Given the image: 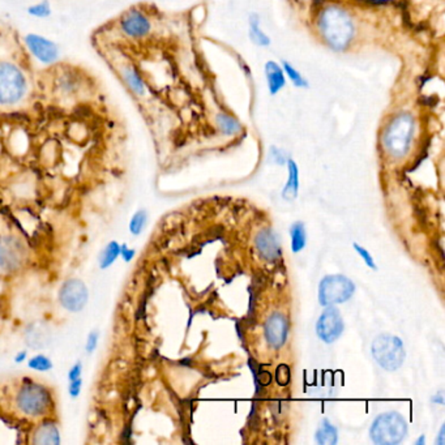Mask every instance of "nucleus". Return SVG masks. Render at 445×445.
Listing matches in <instances>:
<instances>
[{
  "label": "nucleus",
  "instance_id": "nucleus-24",
  "mask_svg": "<svg viewBox=\"0 0 445 445\" xmlns=\"http://www.w3.org/2000/svg\"><path fill=\"white\" fill-rule=\"evenodd\" d=\"M79 84L80 83L76 79L71 77L69 74H65V76L59 79L58 86L62 91V93L72 94L79 89V86H80Z\"/></svg>",
  "mask_w": 445,
  "mask_h": 445
},
{
  "label": "nucleus",
  "instance_id": "nucleus-29",
  "mask_svg": "<svg viewBox=\"0 0 445 445\" xmlns=\"http://www.w3.org/2000/svg\"><path fill=\"white\" fill-rule=\"evenodd\" d=\"M354 248H355V251H357V252L362 256V259L366 261V264H367L371 270H378V268H376V264H375V261L372 259V256L370 255V252H368V251L364 250L363 247L358 246L357 243L354 244Z\"/></svg>",
  "mask_w": 445,
  "mask_h": 445
},
{
  "label": "nucleus",
  "instance_id": "nucleus-30",
  "mask_svg": "<svg viewBox=\"0 0 445 445\" xmlns=\"http://www.w3.org/2000/svg\"><path fill=\"white\" fill-rule=\"evenodd\" d=\"M443 435H444V427H443V428H441V431H440V437H443ZM439 444L443 445L444 444V441H443V440H440V441H439Z\"/></svg>",
  "mask_w": 445,
  "mask_h": 445
},
{
  "label": "nucleus",
  "instance_id": "nucleus-20",
  "mask_svg": "<svg viewBox=\"0 0 445 445\" xmlns=\"http://www.w3.org/2000/svg\"><path fill=\"white\" fill-rule=\"evenodd\" d=\"M250 32L252 41L259 45V46H268L270 39L268 36H265L263 33V30L260 29L259 16L258 15H252L250 19Z\"/></svg>",
  "mask_w": 445,
  "mask_h": 445
},
{
  "label": "nucleus",
  "instance_id": "nucleus-10",
  "mask_svg": "<svg viewBox=\"0 0 445 445\" xmlns=\"http://www.w3.org/2000/svg\"><path fill=\"white\" fill-rule=\"evenodd\" d=\"M24 41L25 46L28 47L29 53L34 56L41 65H50L58 62L60 51L55 42L36 33L27 34Z\"/></svg>",
  "mask_w": 445,
  "mask_h": 445
},
{
  "label": "nucleus",
  "instance_id": "nucleus-26",
  "mask_svg": "<svg viewBox=\"0 0 445 445\" xmlns=\"http://www.w3.org/2000/svg\"><path fill=\"white\" fill-rule=\"evenodd\" d=\"M145 222H147V213L144 211H140L133 215V218L131 221V232L138 235L144 229Z\"/></svg>",
  "mask_w": 445,
  "mask_h": 445
},
{
  "label": "nucleus",
  "instance_id": "nucleus-18",
  "mask_svg": "<svg viewBox=\"0 0 445 445\" xmlns=\"http://www.w3.org/2000/svg\"><path fill=\"white\" fill-rule=\"evenodd\" d=\"M337 430L328 420H323L316 432V441L319 444L334 445L337 443Z\"/></svg>",
  "mask_w": 445,
  "mask_h": 445
},
{
  "label": "nucleus",
  "instance_id": "nucleus-28",
  "mask_svg": "<svg viewBox=\"0 0 445 445\" xmlns=\"http://www.w3.org/2000/svg\"><path fill=\"white\" fill-rule=\"evenodd\" d=\"M277 381L279 385H288L290 381V368L285 364H281L277 368Z\"/></svg>",
  "mask_w": 445,
  "mask_h": 445
},
{
  "label": "nucleus",
  "instance_id": "nucleus-2",
  "mask_svg": "<svg viewBox=\"0 0 445 445\" xmlns=\"http://www.w3.org/2000/svg\"><path fill=\"white\" fill-rule=\"evenodd\" d=\"M319 29L328 45L334 50H343L354 36L350 15L340 7H326L319 16Z\"/></svg>",
  "mask_w": 445,
  "mask_h": 445
},
{
  "label": "nucleus",
  "instance_id": "nucleus-16",
  "mask_svg": "<svg viewBox=\"0 0 445 445\" xmlns=\"http://www.w3.org/2000/svg\"><path fill=\"white\" fill-rule=\"evenodd\" d=\"M260 253L268 260L277 259L279 256V243L276 235L270 230L260 232L256 239Z\"/></svg>",
  "mask_w": 445,
  "mask_h": 445
},
{
  "label": "nucleus",
  "instance_id": "nucleus-11",
  "mask_svg": "<svg viewBox=\"0 0 445 445\" xmlns=\"http://www.w3.org/2000/svg\"><path fill=\"white\" fill-rule=\"evenodd\" d=\"M316 332L324 343H334L343 332V320L340 311L333 307L326 308L317 320Z\"/></svg>",
  "mask_w": 445,
  "mask_h": 445
},
{
  "label": "nucleus",
  "instance_id": "nucleus-15",
  "mask_svg": "<svg viewBox=\"0 0 445 445\" xmlns=\"http://www.w3.org/2000/svg\"><path fill=\"white\" fill-rule=\"evenodd\" d=\"M119 74H121L123 83L127 85V88L132 93L138 97H142L145 94L147 86H145V83H144L141 74H139V71L135 67L130 65H123L119 71Z\"/></svg>",
  "mask_w": 445,
  "mask_h": 445
},
{
  "label": "nucleus",
  "instance_id": "nucleus-25",
  "mask_svg": "<svg viewBox=\"0 0 445 445\" xmlns=\"http://www.w3.org/2000/svg\"><path fill=\"white\" fill-rule=\"evenodd\" d=\"M284 72L288 74V79L295 84V86H298V88H306L307 81L303 79V76L299 74L295 68H293V65L288 63V62H284Z\"/></svg>",
  "mask_w": 445,
  "mask_h": 445
},
{
  "label": "nucleus",
  "instance_id": "nucleus-6",
  "mask_svg": "<svg viewBox=\"0 0 445 445\" xmlns=\"http://www.w3.org/2000/svg\"><path fill=\"white\" fill-rule=\"evenodd\" d=\"M30 260L28 246L16 235L0 237V270L6 273H19L27 268Z\"/></svg>",
  "mask_w": 445,
  "mask_h": 445
},
{
  "label": "nucleus",
  "instance_id": "nucleus-14",
  "mask_svg": "<svg viewBox=\"0 0 445 445\" xmlns=\"http://www.w3.org/2000/svg\"><path fill=\"white\" fill-rule=\"evenodd\" d=\"M288 334V319L282 314L276 312L270 316L265 323V337L270 346L279 349L286 343Z\"/></svg>",
  "mask_w": 445,
  "mask_h": 445
},
{
  "label": "nucleus",
  "instance_id": "nucleus-27",
  "mask_svg": "<svg viewBox=\"0 0 445 445\" xmlns=\"http://www.w3.org/2000/svg\"><path fill=\"white\" fill-rule=\"evenodd\" d=\"M119 255V246L114 241L107 246V248L105 251V258H103V267L110 265L114 260L117 259V256Z\"/></svg>",
  "mask_w": 445,
  "mask_h": 445
},
{
  "label": "nucleus",
  "instance_id": "nucleus-12",
  "mask_svg": "<svg viewBox=\"0 0 445 445\" xmlns=\"http://www.w3.org/2000/svg\"><path fill=\"white\" fill-rule=\"evenodd\" d=\"M121 32L132 39L147 37L152 29L148 16L139 10H131L126 12L119 20Z\"/></svg>",
  "mask_w": 445,
  "mask_h": 445
},
{
  "label": "nucleus",
  "instance_id": "nucleus-17",
  "mask_svg": "<svg viewBox=\"0 0 445 445\" xmlns=\"http://www.w3.org/2000/svg\"><path fill=\"white\" fill-rule=\"evenodd\" d=\"M265 76H267V81H268V88H270V94L279 93V91L285 86L286 80H285V72L284 69L279 67L276 62L270 60L265 65Z\"/></svg>",
  "mask_w": 445,
  "mask_h": 445
},
{
  "label": "nucleus",
  "instance_id": "nucleus-13",
  "mask_svg": "<svg viewBox=\"0 0 445 445\" xmlns=\"http://www.w3.org/2000/svg\"><path fill=\"white\" fill-rule=\"evenodd\" d=\"M28 436L30 444H60V432L53 418L36 422Z\"/></svg>",
  "mask_w": 445,
  "mask_h": 445
},
{
  "label": "nucleus",
  "instance_id": "nucleus-1",
  "mask_svg": "<svg viewBox=\"0 0 445 445\" xmlns=\"http://www.w3.org/2000/svg\"><path fill=\"white\" fill-rule=\"evenodd\" d=\"M10 405L12 411L22 419L39 422L53 418L55 397L46 384L33 379H22L12 388Z\"/></svg>",
  "mask_w": 445,
  "mask_h": 445
},
{
  "label": "nucleus",
  "instance_id": "nucleus-23",
  "mask_svg": "<svg viewBox=\"0 0 445 445\" xmlns=\"http://www.w3.org/2000/svg\"><path fill=\"white\" fill-rule=\"evenodd\" d=\"M28 13L30 16L36 18V19H47L53 13L51 4H50L48 0H42L37 4L30 6L28 8Z\"/></svg>",
  "mask_w": 445,
  "mask_h": 445
},
{
  "label": "nucleus",
  "instance_id": "nucleus-22",
  "mask_svg": "<svg viewBox=\"0 0 445 445\" xmlns=\"http://www.w3.org/2000/svg\"><path fill=\"white\" fill-rule=\"evenodd\" d=\"M298 187H299V179H298V167L294 161L288 159V185L285 187L284 195L290 194L293 197H295L298 192Z\"/></svg>",
  "mask_w": 445,
  "mask_h": 445
},
{
  "label": "nucleus",
  "instance_id": "nucleus-8",
  "mask_svg": "<svg viewBox=\"0 0 445 445\" xmlns=\"http://www.w3.org/2000/svg\"><path fill=\"white\" fill-rule=\"evenodd\" d=\"M355 291V285L345 276H328L319 286V302L321 306H333L337 303H343L352 297Z\"/></svg>",
  "mask_w": 445,
  "mask_h": 445
},
{
  "label": "nucleus",
  "instance_id": "nucleus-3",
  "mask_svg": "<svg viewBox=\"0 0 445 445\" xmlns=\"http://www.w3.org/2000/svg\"><path fill=\"white\" fill-rule=\"evenodd\" d=\"M416 131V121L410 114L394 117L383 133V145L392 157L402 158L408 154Z\"/></svg>",
  "mask_w": 445,
  "mask_h": 445
},
{
  "label": "nucleus",
  "instance_id": "nucleus-4",
  "mask_svg": "<svg viewBox=\"0 0 445 445\" xmlns=\"http://www.w3.org/2000/svg\"><path fill=\"white\" fill-rule=\"evenodd\" d=\"M28 80L19 65L0 62V106H13L24 100Z\"/></svg>",
  "mask_w": 445,
  "mask_h": 445
},
{
  "label": "nucleus",
  "instance_id": "nucleus-19",
  "mask_svg": "<svg viewBox=\"0 0 445 445\" xmlns=\"http://www.w3.org/2000/svg\"><path fill=\"white\" fill-rule=\"evenodd\" d=\"M290 232H291L293 252H299V251L303 250L306 246V230H305L303 223H294Z\"/></svg>",
  "mask_w": 445,
  "mask_h": 445
},
{
  "label": "nucleus",
  "instance_id": "nucleus-7",
  "mask_svg": "<svg viewBox=\"0 0 445 445\" xmlns=\"http://www.w3.org/2000/svg\"><path fill=\"white\" fill-rule=\"evenodd\" d=\"M371 352L378 364L388 371L397 370L405 361L404 343L396 336L381 334L376 337L372 343Z\"/></svg>",
  "mask_w": 445,
  "mask_h": 445
},
{
  "label": "nucleus",
  "instance_id": "nucleus-21",
  "mask_svg": "<svg viewBox=\"0 0 445 445\" xmlns=\"http://www.w3.org/2000/svg\"><path fill=\"white\" fill-rule=\"evenodd\" d=\"M217 124L226 135H234L241 131V124L227 114H220L217 117Z\"/></svg>",
  "mask_w": 445,
  "mask_h": 445
},
{
  "label": "nucleus",
  "instance_id": "nucleus-5",
  "mask_svg": "<svg viewBox=\"0 0 445 445\" xmlns=\"http://www.w3.org/2000/svg\"><path fill=\"white\" fill-rule=\"evenodd\" d=\"M408 434V423L399 413L390 411L379 416L370 428L372 441L379 445H396Z\"/></svg>",
  "mask_w": 445,
  "mask_h": 445
},
{
  "label": "nucleus",
  "instance_id": "nucleus-9",
  "mask_svg": "<svg viewBox=\"0 0 445 445\" xmlns=\"http://www.w3.org/2000/svg\"><path fill=\"white\" fill-rule=\"evenodd\" d=\"M59 302L69 312H80L88 303V288L81 279H69L62 284L59 288Z\"/></svg>",
  "mask_w": 445,
  "mask_h": 445
}]
</instances>
